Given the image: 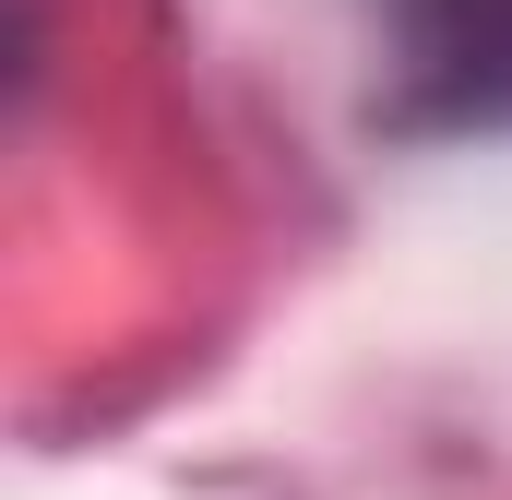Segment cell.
<instances>
[{
    "label": "cell",
    "mask_w": 512,
    "mask_h": 500,
    "mask_svg": "<svg viewBox=\"0 0 512 500\" xmlns=\"http://www.w3.org/2000/svg\"><path fill=\"white\" fill-rule=\"evenodd\" d=\"M382 12L405 131H512V0H382Z\"/></svg>",
    "instance_id": "obj_1"
}]
</instances>
